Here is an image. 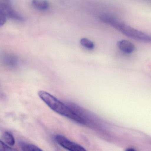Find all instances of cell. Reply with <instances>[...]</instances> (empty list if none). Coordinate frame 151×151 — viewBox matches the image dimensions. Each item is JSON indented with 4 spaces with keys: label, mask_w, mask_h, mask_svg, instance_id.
<instances>
[{
    "label": "cell",
    "mask_w": 151,
    "mask_h": 151,
    "mask_svg": "<svg viewBox=\"0 0 151 151\" xmlns=\"http://www.w3.org/2000/svg\"><path fill=\"white\" fill-rule=\"evenodd\" d=\"M39 97L53 111L63 116L82 124H86L87 121L76 111L44 91H39Z\"/></svg>",
    "instance_id": "cell-1"
},
{
    "label": "cell",
    "mask_w": 151,
    "mask_h": 151,
    "mask_svg": "<svg viewBox=\"0 0 151 151\" xmlns=\"http://www.w3.org/2000/svg\"><path fill=\"white\" fill-rule=\"evenodd\" d=\"M100 19L103 22L109 24L129 37L143 43L151 42L150 35L134 29L114 16L110 15L103 14L101 16Z\"/></svg>",
    "instance_id": "cell-2"
},
{
    "label": "cell",
    "mask_w": 151,
    "mask_h": 151,
    "mask_svg": "<svg viewBox=\"0 0 151 151\" xmlns=\"http://www.w3.org/2000/svg\"><path fill=\"white\" fill-rule=\"evenodd\" d=\"M55 139L56 142L60 146L66 150L70 151H86L83 147L78 143L71 141L62 135H56Z\"/></svg>",
    "instance_id": "cell-3"
},
{
    "label": "cell",
    "mask_w": 151,
    "mask_h": 151,
    "mask_svg": "<svg viewBox=\"0 0 151 151\" xmlns=\"http://www.w3.org/2000/svg\"><path fill=\"white\" fill-rule=\"evenodd\" d=\"M0 14L4 15L6 17L23 22L24 19L19 13L12 8L8 3L0 1Z\"/></svg>",
    "instance_id": "cell-4"
},
{
    "label": "cell",
    "mask_w": 151,
    "mask_h": 151,
    "mask_svg": "<svg viewBox=\"0 0 151 151\" xmlns=\"http://www.w3.org/2000/svg\"><path fill=\"white\" fill-rule=\"evenodd\" d=\"M117 46L118 48L124 53H132L135 50L134 44L127 40H122L119 41L117 43Z\"/></svg>",
    "instance_id": "cell-5"
},
{
    "label": "cell",
    "mask_w": 151,
    "mask_h": 151,
    "mask_svg": "<svg viewBox=\"0 0 151 151\" xmlns=\"http://www.w3.org/2000/svg\"><path fill=\"white\" fill-rule=\"evenodd\" d=\"M32 4L36 9L40 10H45L49 7V2L47 0H32Z\"/></svg>",
    "instance_id": "cell-6"
},
{
    "label": "cell",
    "mask_w": 151,
    "mask_h": 151,
    "mask_svg": "<svg viewBox=\"0 0 151 151\" xmlns=\"http://www.w3.org/2000/svg\"><path fill=\"white\" fill-rule=\"evenodd\" d=\"M20 146L22 150L24 151H41L42 149H40L38 147L32 145V144H27L24 142H21Z\"/></svg>",
    "instance_id": "cell-7"
},
{
    "label": "cell",
    "mask_w": 151,
    "mask_h": 151,
    "mask_svg": "<svg viewBox=\"0 0 151 151\" xmlns=\"http://www.w3.org/2000/svg\"><path fill=\"white\" fill-rule=\"evenodd\" d=\"M2 138L9 145L13 146L15 144V140L14 136L8 132H5L3 133Z\"/></svg>",
    "instance_id": "cell-8"
},
{
    "label": "cell",
    "mask_w": 151,
    "mask_h": 151,
    "mask_svg": "<svg viewBox=\"0 0 151 151\" xmlns=\"http://www.w3.org/2000/svg\"><path fill=\"white\" fill-rule=\"evenodd\" d=\"M80 43L81 45L89 50H93L95 47L93 42L86 38L81 39L80 40Z\"/></svg>",
    "instance_id": "cell-9"
},
{
    "label": "cell",
    "mask_w": 151,
    "mask_h": 151,
    "mask_svg": "<svg viewBox=\"0 0 151 151\" xmlns=\"http://www.w3.org/2000/svg\"><path fill=\"white\" fill-rule=\"evenodd\" d=\"M3 61L7 65H14L17 63V59L11 55H5L2 58Z\"/></svg>",
    "instance_id": "cell-10"
},
{
    "label": "cell",
    "mask_w": 151,
    "mask_h": 151,
    "mask_svg": "<svg viewBox=\"0 0 151 151\" xmlns=\"http://www.w3.org/2000/svg\"><path fill=\"white\" fill-rule=\"evenodd\" d=\"M15 149L11 148L0 139V151H13Z\"/></svg>",
    "instance_id": "cell-11"
},
{
    "label": "cell",
    "mask_w": 151,
    "mask_h": 151,
    "mask_svg": "<svg viewBox=\"0 0 151 151\" xmlns=\"http://www.w3.org/2000/svg\"><path fill=\"white\" fill-rule=\"evenodd\" d=\"M7 17L4 15L0 14V27L3 26L6 22Z\"/></svg>",
    "instance_id": "cell-12"
},
{
    "label": "cell",
    "mask_w": 151,
    "mask_h": 151,
    "mask_svg": "<svg viewBox=\"0 0 151 151\" xmlns=\"http://www.w3.org/2000/svg\"><path fill=\"white\" fill-rule=\"evenodd\" d=\"M126 150H127V151H135L136 150V149H134V148H133V147H128V148H127V149H126Z\"/></svg>",
    "instance_id": "cell-13"
},
{
    "label": "cell",
    "mask_w": 151,
    "mask_h": 151,
    "mask_svg": "<svg viewBox=\"0 0 151 151\" xmlns=\"http://www.w3.org/2000/svg\"><path fill=\"white\" fill-rule=\"evenodd\" d=\"M3 1V2L4 3H8L9 1V0H2Z\"/></svg>",
    "instance_id": "cell-14"
}]
</instances>
